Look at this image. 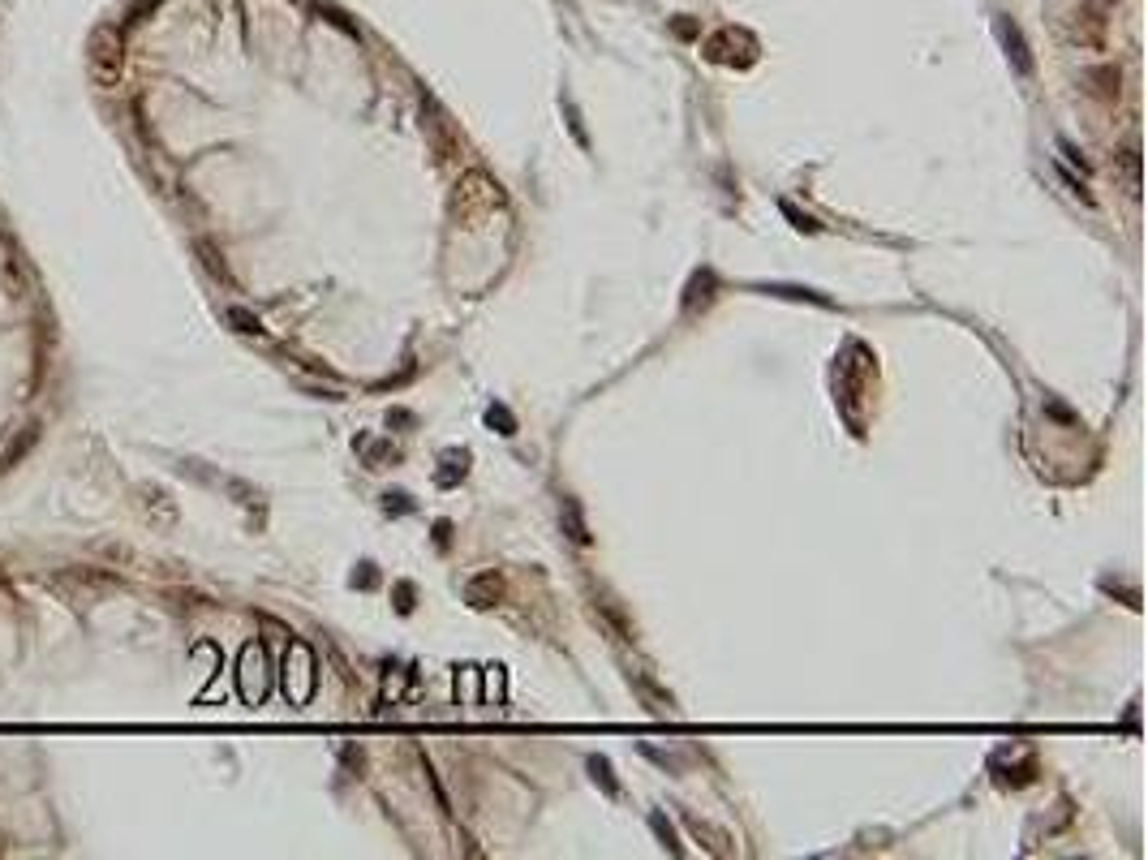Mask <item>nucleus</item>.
I'll return each mask as SVG.
<instances>
[{
    "mask_svg": "<svg viewBox=\"0 0 1148 860\" xmlns=\"http://www.w3.org/2000/svg\"><path fill=\"white\" fill-rule=\"evenodd\" d=\"M486 422L499 426V435H516V422H512V413H508L504 405H491V409H486Z\"/></svg>",
    "mask_w": 1148,
    "mask_h": 860,
    "instance_id": "obj_7",
    "label": "nucleus"
},
{
    "mask_svg": "<svg viewBox=\"0 0 1148 860\" xmlns=\"http://www.w3.org/2000/svg\"><path fill=\"white\" fill-rule=\"evenodd\" d=\"M465 598H469V607H491V602L504 598V577L499 572H482V577H473L465 585Z\"/></svg>",
    "mask_w": 1148,
    "mask_h": 860,
    "instance_id": "obj_1",
    "label": "nucleus"
},
{
    "mask_svg": "<svg viewBox=\"0 0 1148 860\" xmlns=\"http://www.w3.org/2000/svg\"><path fill=\"white\" fill-rule=\"evenodd\" d=\"M228 319H233V323L241 327V332H250V336H258V332H263V323H258L250 310H228Z\"/></svg>",
    "mask_w": 1148,
    "mask_h": 860,
    "instance_id": "obj_8",
    "label": "nucleus"
},
{
    "mask_svg": "<svg viewBox=\"0 0 1148 860\" xmlns=\"http://www.w3.org/2000/svg\"><path fill=\"white\" fill-rule=\"evenodd\" d=\"M590 774H594V779H598L602 787H607V796H620V783L611 779V766L602 762V757H590Z\"/></svg>",
    "mask_w": 1148,
    "mask_h": 860,
    "instance_id": "obj_6",
    "label": "nucleus"
},
{
    "mask_svg": "<svg viewBox=\"0 0 1148 860\" xmlns=\"http://www.w3.org/2000/svg\"><path fill=\"white\" fill-rule=\"evenodd\" d=\"M998 35H1002V43H1007V56L1015 61V69L1028 78L1032 74V56H1028V48H1024V39H1020V26H1011V22H998Z\"/></svg>",
    "mask_w": 1148,
    "mask_h": 860,
    "instance_id": "obj_2",
    "label": "nucleus"
},
{
    "mask_svg": "<svg viewBox=\"0 0 1148 860\" xmlns=\"http://www.w3.org/2000/svg\"><path fill=\"white\" fill-rule=\"evenodd\" d=\"M654 830H658V839H663L671 852H680V843H676V835H671V826H667V822H663V817H658V813H654Z\"/></svg>",
    "mask_w": 1148,
    "mask_h": 860,
    "instance_id": "obj_10",
    "label": "nucleus"
},
{
    "mask_svg": "<svg viewBox=\"0 0 1148 860\" xmlns=\"http://www.w3.org/2000/svg\"><path fill=\"white\" fill-rule=\"evenodd\" d=\"M783 215H787V220H792L796 228H805V233H817V220H813V215H800L792 203H783Z\"/></svg>",
    "mask_w": 1148,
    "mask_h": 860,
    "instance_id": "obj_9",
    "label": "nucleus"
},
{
    "mask_svg": "<svg viewBox=\"0 0 1148 860\" xmlns=\"http://www.w3.org/2000/svg\"><path fill=\"white\" fill-rule=\"evenodd\" d=\"M1058 151H1063V155H1067V160H1071V164H1080V172H1088V160H1084V155H1080V151H1075V147H1071V142H1067V138H1063V142H1058Z\"/></svg>",
    "mask_w": 1148,
    "mask_h": 860,
    "instance_id": "obj_11",
    "label": "nucleus"
},
{
    "mask_svg": "<svg viewBox=\"0 0 1148 860\" xmlns=\"http://www.w3.org/2000/svg\"><path fill=\"white\" fill-rule=\"evenodd\" d=\"M443 465H448V469L439 473V482L448 486V482H456V478H465V469H469V452H448V456H443Z\"/></svg>",
    "mask_w": 1148,
    "mask_h": 860,
    "instance_id": "obj_5",
    "label": "nucleus"
},
{
    "mask_svg": "<svg viewBox=\"0 0 1148 860\" xmlns=\"http://www.w3.org/2000/svg\"><path fill=\"white\" fill-rule=\"evenodd\" d=\"M564 525H568V538L577 547H590V534H585V521H581V504L577 499H564Z\"/></svg>",
    "mask_w": 1148,
    "mask_h": 860,
    "instance_id": "obj_3",
    "label": "nucleus"
},
{
    "mask_svg": "<svg viewBox=\"0 0 1148 860\" xmlns=\"http://www.w3.org/2000/svg\"><path fill=\"white\" fill-rule=\"evenodd\" d=\"M1118 168H1123V177H1127V190L1140 194V151L1127 147L1123 155H1118Z\"/></svg>",
    "mask_w": 1148,
    "mask_h": 860,
    "instance_id": "obj_4",
    "label": "nucleus"
}]
</instances>
